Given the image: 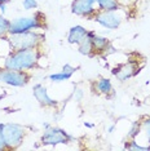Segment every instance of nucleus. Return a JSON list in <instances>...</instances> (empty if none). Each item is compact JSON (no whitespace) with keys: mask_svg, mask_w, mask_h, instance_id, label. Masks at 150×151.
<instances>
[{"mask_svg":"<svg viewBox=\"0 0 150 151\" xmlns=\"http://www.w3.org/2000/svg\"><path fill=\"white\" fill-rule=\"evenodd\" d=\"M42 53L39 48H29V49H17L13 50L4 58V68L11 70L29 71L36 67Z\"/></svg>","mask_w":150,"mask_h":151,"instance_id":"nucleus-1","label":"nucleus"},{"mask_svg":"<svg viewBox=\"0 0 150 151\" xmlns=\"http://www.w3.org/2000/svg\"><path fill=\"white\" fill-rule=\"evenodd\" d=\"M45 16L42 12H36L34 16L29 17H18L11 21L9 26V34H19L26 31H32V30H39L45 27Z\"/></svg>","mask_w":150,"mask_h":151,"instance_id":"nucleus-2","label":"nucleus"},{"mask_svg":"<svg viewBox=\"0 0 150 151\" xmlns=\"http://www.w3.org/2000/svg\"><path fill=\"white\" fill-rule=\"evenodd\" d=\"M8 40L13 50L29 49V48H39L44 40V35L32 30L19 34H8Z\"/></svg>","mask_w":150,"mask_h":151,"instance_id":"nucleus-3","label":"nucleus"},{"mask_svg":"<svg viewBox=\"0 0 150 151\" xmlns=\"http://www.w3.org/2000/svg\"><path fill=\"white\" fill-rule=\"evenodd\" d=\"M3 136H4L6 149L14 150L22 145L26 136V129L16 123H6L3 128Z\"/></svg>","mask_w":150,"mask_h":151,"instance_id":"nucleus-4","label":"nucleus"},{"mask_svg":"<svg viewBox=\"0 0 150 151\" xmlns=\"http://www.w3.org/2000/svg\"><path fill=\"white\" fill-rule=\"evenodd\" d=\"M92 18L105 29L115 30L120 26L124 17L122 14V9L119 8L118 11H97Z\"/></svg>","mask_w":150,"mask_h":151,"instance_id":"nucleus-5","label":"nucleus"},{"mask_svg":"<svg viewBox=\"0 0 150 151\" xmlns=\"http://www.w3.org/2000/svg\"><path fill=\"white\" fill-rule=\"evenodd\" d=\"M74 137L69 134L66 130L58 128V127H52L44 129V133L42 136V143L45 146H57L69 143Z\"/></svg>","mask_w":150,"mask_h":151,"instance_id":"nucleus-6","label":"nucleus"},{"mask_svg":"<svg viewBox=\"0 0 150 151\" xmlns=\"http://www.w3.org/2000/svg\"><path fill=\"white\" fill-rule=\"evenodd\" d=\"M30 75L27 71L11 70V68H1L0 70V83H4L11 87L22 88L29 83Z\"/></svg>","mask_w":150,"mask_h":151,"instance_id":"nucleus-7","label":"nucleus"},{"mask_svg":"<svg viewBox=\"0 0 150 151\" xmlns=\"http://www.w3.org/2000/svg\"><path fill=\"white\" fill-rule=\"evenodd\" d=\"M96 0H73L71 3V12L76 16L92 18L98 9L94 8Z\"/></svg>","mask_w":150,"mask_h":151,"instance_id":"nucleus-8","label":"nucleus"},{"mask_svg":"<svg viewBox=\"0 0 150 151\" xmlns=\"http://www.w3.org/2000/svg\"><path fill=\"white\" fill-rule=\"evenodd\" d=\"M111 73L114 76H117L119 81H125V80H128V79L133 78L135 75H137L138 68L135 62H125L123 65H120V66L115 67Z\"/></svg>","mask_w":150,"mask_h":151,"instance_id":"nucleus-9","label":"nucleus"},{"mask_svg":"<svg viewBox=\"0 0 150 151\" xmlns=\"http://www.w3.org/2000/svg\"><path fill=\"white\" fill-rule=\"evenodd\" d=\"M32 94L35 99L39 102L42 106H45V107H57L58 102L56 99L50 98L48 94V91L44 87L43 84H35L32 88Z\"/></svg>","mask_w":150,"mask_h":151,"instance_id":"nucleus-10","label":"nucleus"},{"mask_svg":"<svg viewBox=\"0 0 150 151\" xmlns=\"http://www.w3.org/2000/svg\"><path fill=\"white\" fill-rule=\"evenodd\" d=\"M87 34H88V30L81 25L73 26L69 30V34H67V42L70 44H76L78 45V44L87 36Z\"/></svg>","mask_w":150,"mask_h":151,"instance_id":"nucleus-11","label":"nucleus"},{"mask_svg":"<svg viewBox=\"0 0 150 151\" xmlns=\"http://www.w3.org/2000/svg\"><path fill=\"white\" fill-rule=\"evenodd\" d=\"M94 31H88L87 36L84 37L81 42L78 44V50H79L80 54H83V56H93L94 54V50H93V44H92V36L94 35Z\"/></svg>","mask_w":150,"mask_h":151,"instance_id":"nucleus-12","label":"nucleus"},{"mask_svg":"<svg viewBox=\"0 0 150 151\" xmlns=\"http://www.w3.org/2000/svg\"><path fill=\"white\" fill-rule=\"evenodd\" d=\"M92 44H93V50H94V53H96V54H100V53H105V52H106L107 47L110 45V42H109L107 37L94 34V35L92 36Z\"/></svg>","mask_w":150,"mask_h":151,"instance_id":"nucleus-13","label":"nucleus"},{"mask_svg":"<svg viewBox=\"0 0 150 151\" xmlns=\"http://www.w3.org/2000/svg\"><path fill=\"white\" fill-rule=\"evenodd\" d=\"M94 88L98 93L101 94H105V96H109L112 92V84H111V80L107 78H101L98 79L94 84Z\"/></svg>","mask_w":150,"mask_h":151,"instance_id":"nucleus-14","label":"nucleus"},{"mask_svg":"<svg viewBox=\"0 0 150 151\" xmlns=\"http://www.w3.org/2000/svg\"><path fill=\"white\" fill-rule=\"evenodd\" d=\"M98 11H118L120 8L118 0H96Z\"/></svg>","mask_w":150,"mask_h":151,"instance_id":"nucleus-15","label":"nucleus"},{"mask_svg":"<svg viewBox=\"0 0 150 151\" xmlns=\"http://www.w3.org/2000/svg\"><path fill=\"white\" fill-rule=\"evenodd\" d=\"M124 149L131 150V151H148V150H150V145L141 146V145H138V142L136 139H131V141H128V142H125Z\"/></svg>","mask_w":150,"mask_h":151,"instance_id":"nucleus-16","label":"nucleus"},{"mask_svg":"<svg viewBox=\"0 0 150 151\" xmlns=\"http://www.w3.org/2000/svg\"><path fill=\"white\" fill-rule=\"evenodd\" d=\"M145 137V139L148 141V143L150 145V116H146L141 120V132Z\"/></svg>","mask_w":150,"mask_h":151,"instance_id":"nucleus-17","label":"nucleus"},{"mask_svg":"<svg viewBox=\"0 0 150 151\" xmlns=\"http://www.w3.org/2000/svg\"><path fill=\"white\" fill-rule=\"evenodd\" d=\"M140 132H141V122H133L127 136L129 139H137V137L140 136Z\"/></svg>","mask_w":150,"mask_h":151,"instance_id":"nucleus-18","label":"nucleus"},{"mask_svg":"<svg viewBox=\"0 0 150 151\" xmlns=\"http://www.w3.org/2000/svg\"><path fill=\"white\" fill-rule=\"evenodd\" d=\"M71 78V75L63 73V71H60V73H56V74H50L48 79L53 83H62V81H66Z\"/></svg>","mask_w":150,"mask_h":151,"instance_id":"nucleus-19","label":"nucleus"},{"mask_svg":"<svg viewBox=\"0 0 150 151\" xmlns=\"http://www.w3.org/2000/svg\"><path fill=\"white\" fill-rule=\"evenodd\" d=\"M9 26H11V21L0 14V37H4L6 34H9Z\"/></svg>","mask_w":150,"mask_h":151,"instance_id":"nucleus-20","label":"nucleus"},{"mask_svg":"<svg viewBox=\"0 0 150 151\" xmlns=\"http://www.w3.org/2000/svg\"><path fill=\"white\" fill-rule=\"evenodd\" d=\"M22 5H23V9H26V11H30V9L38 8V1H36V0H23Z\"/></svg>","mask_w":150,"mask_h":151,"instance_id":"nucleus-21","label":"nucleus"},{"mask_svg":"<svg viewBox=\"0 0 150 151\" xmlns=\"http://www.w3.org/2000/svg\"><path fill=\"white\" fill-rule=\"evenodd\" d=\"M83 96H84L83 89H80V88H75V89H74V92H73V98H74L76 102H80L81 99H83Z\"/></svg>","mask_w":150,"mask_h":151,"instance_id":"nucleus-22","label":"nucleus"},{"mask_svg":"<svg viewBox=\"0 0 150 151\" xmlns=\"http://www.w3.org/2000/svg\"><path fill=\"white\" fill-rule=\"evenodd\" d=\"M3 128H4V124L0 123V151L3 150H8L5 145V141H4V136H3Z\"/></svg>","mask_w":150,"mask_h":151,"instance_id":"nucleus-23","label":"nucleus"},{"mask_svg":"<svg viewBox=\"0 0 150 151\" xmlns=\"http://www.w3.org/2000/svg\"><path fill=\"white\" fill-rule=\"evenodd\" d=\"M5 11H6V4H5V3H0V12L4 14Z\"/></svg>","mask_w":150,"mask_h":151,"instance_id":"nucleus-24","label":"nucleus"},{"mask_svg":"<svg viewBox=\"0 0 150 151\" xmlns=\"http://www.w3.org/2000/svg\"><path fill=\"white\" fill-rule=\"evenodd\" d=\"M114 129H115V125H110V127H109V129H107V132L112 133V132H114Z\"/></svg>","mask_w":150,"mask_h":151,"instance_id":"nucleus-25","label":"nucleus"},{"mask_svg":"<svg viewBox=\"0 0 150 151\" xmlns=\"http://www.w3.org/2000/svg\"><path fill=\"white\" fill-rule=\"evenodd\" d=\"M43 127H44V129H47V128H49V124H48V123H43Z\"/></svg>","mask_w":150,"mask_h":151,"instance_id":"nucleus-26","label":"nucleus"},{"mask_svg":"<svg viewBox=\"0 0 150 151\" xmlns=\"http://www.w3.org/2000/svg\"><path fill=\"white\" fill-rule=\"evenodd\" d=\"M84 125L88 127V128H93V124H89V123H84Z\"/></svg>","mask_w":150,"mask_h":151,"instance_id":"nucleus-27","label":"nucleus"},{"mask_svg":"<svg viewBox=\"0 0 150 151\" xmlns=\"http://www.w3.org/2000/svg\"><path fill=\"white\" fill-rule=\"evenodd\" d=\"M0 3H6V0H0Z\"/></svg>","mask_w":150,"mask_h":151,"instance_id":"nucleus-28","label":"nucleus"},{"mask_svg":"<svg viewBox=\"0 0 150 151\" xmlns=\"http://www.w3.org/2000/svg\"><path fill=\"white\" fill-rule=\"evenodd\" d=\"M149 104H150V97H149Z\"/></svg>","mask_w":150,"mask_h":151,"instance_id":"nucleus-29","label":"nucleus"}]
</instances>
